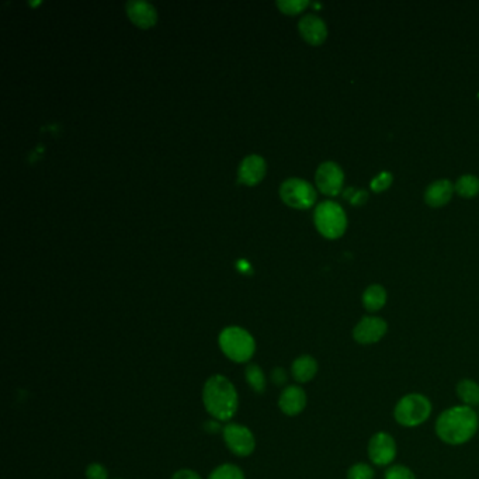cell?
<instances>
[{"label": "cell", "mask_w": 479, "mask_h": 479, "mask_svg": "<svg viewBox=\"0 0 479 479\" xmlns=\"http://www.w3.org/2000/svg\"><path fill=\"white\" fill-rule=\"evenodd\" d=\"M478 429V412L463 403L443 410L434 425L437 437L449 446L467 444L475 437Z\"/></svg>", "instance_id": "obj_1"}, {"label": "cell", "mask_w": 479, "mask_h": 479, "mask_svg": "<svg viewBox=\"0 0 479 479\" xmlns=\"http://www.w3.org/2000/svg\"><path fill=\"white\" fill-rule=\"evenodd\" d=\"M202 402L209 415L218 420H229L238 410V393L224 376H212L204 385Z\"/></svg>", "instance_id": "obj_2"}, {"label": "cell", "mask_w": 479, "mask_h": 479, "mask_svg": "<svg viewBox=\"0 0 479 479\" xmlns=\"http://www.w3.org/2000/svg\"><path fill=\"white\" fill-rule=\"evenodd\" d=\"M433 412L432 400L420 393V392H410L399 398L393 408V419L395 422L408 429H413L422 426L429 420Z\"/></svg>", "instance_id": "obj_3"}, {"label": "cell", "mask_w": 479, "mask_h": 479, "mask_svg": "<svg viewBox=\"0 0 479 479\" xmlns=\"http://www.w3.org/2000/svg\"><path fill=\"white\" fill-rule=\"evenodd\" d=\"M219 346L224 354L236 363H245L250 360L256 350L252 335L238 326H229L221 332Z\"/></svg>", "instance_id": "obj_4"}, {"label": "cell", "mask_w": 479, "mask_h": 479, "mask_svg": "<svg viewBox=\"0 0 479 479\" xmlns=\"http://www.w3.org/2000/svg\"><path fill=\"white\" fill-rule=\"evenodd\" d=\"M313 221L319 233L328 239L340 238L347 228L345 209L333 201H322L315 209Z\"/></svg>", "instance_id": "obj_5"}, {"label": "cell", "mask_w": 479, "mask_h": 479, "mask_svg": "<svg viewBox=\"0 0 479 479\" xmlns=\"http://www.w3.org/2000/svg\"><path fill=\"white\" fill-rule=\"evenodd\" d=\"M282 200L292 208L308 209L316 201V192L312 185L304 179L291 178L280 186Z\"/></svg>", "instance_id": "obj_6"}, {"label": "cell", "mask_w": 479, "mask_h": 479, "mask_svg": "<svg viewBox=\"0 0 479 479\" xmlns=\"http://www.w3.org/2000/svg\"><path fill=\"white\" fill-rule=\"evenodd\" d=\"M367 454L374 467H391L398 454V446L392 434L388 432H377L371 436Z\"/></svg>", "instance_id": "obj_7"}, {"label": "cell", "mask_w": 479, "mask_h": 479, "mask_svg": "<svg viewBox=\"0 0 479 479\" xmlns=\"http://www.w3.org/2000/svg\"><path fill=\"white\" fill-rule=\"evenodd\" d=\"M388 332V323L380 316H364L353 329V339L362 346L381 342Z\"/></svg>", "instance_id": "obj_8"}, {"label": "cell", "mask_w": 479, "mask_h": 479, "mask_svg": "<svg viewBox=\"0 0 479 479\" xmlns=\"http://www.w3.org/2000/svg\"><path fill=\"white\" fill-rule=\"evenodd\" d=\"M222 433H224V440L226 446L233 454L246 457L253 453L256 442H255L252 432L248 427L231 423L225 426Z\"/></svg>", "instance_id": "obj_9"}, {"label": "cell", "mask_w": 479, "mask_h": 479, "mask_svg": "<svg viewBox=\"0 0 479 479\" xmlns=\"http://www.w3.org/2000/svg\"><path fill=\"white\" fill-rule=\"evenodd\" d=\"M316 186L326 195H337L343 189L345 173L335 162H323L315 175Z\"/></svg>", "instance_id": "obj_10"}, {"label": "cell", "mask_w": 479, "mask_h": 479, "mask_svg": "<svg viewBox=\"0 0 479 479\" xmlns=\"http://www.w3.org/2000/svg\"><path fill=\"white\" fill-rule=\"evenodd\" d=\"M266 175V162L260 155H248L239 165L238 180L246 186H255Z\"/></svg>", "instance_id": "obj_11"}, {"label": "cell", "mask_w": 479, "mask_h": 479, "mask_svg": "<svg viewBox=\"0 0 479 479\" xmlns=\"http://www.w3.org/2000/svg\"><path fill=\"white\" fill-rule=\"evenodd\" d=\"M301 37L311 45H321L328 37L325 21L316 14H306L298 23Z\"/></svg>", "instance_id": "obj_12"}, {"label": "cell", "mask_w": 479, "mask_h": 479, "mask_svg": "<svg viewBox=\"0 0 479 479\" xmlns=\"http://www.w3.org/2000/svg\"><path fill=\"white\" fill-rule=\"evenodd\" d=\"M125 10L131 21L141 28H149L156 23V10L145 0H129L125 4Z\"/></svg>", "instance_id": "obj_13"}, {"label": "cell", "mask_w": 479, "mask_h": 479, "mask_svg": "<svg viewBox=\"0 0 479 479\" xmlns=\"http://www.w3.org/2000/svg\"><path fill=\"white\" fill-rule=\"evenodd\" d=\"M279 406L288 416L299 415L306 406V393L298 385H289L280 395Z\"/></svg>", "instance_id": "obj_14"}, {"label": "cell", "mask_w": 479, "mask_h": 479, "mask_svg": "<svg viewBox=\"0 0 479 479\" xmlns=\"http://www.w3.org/2000/svg\"><path fill=\"white\" fill-rule=\"evenodd\" d=\"M454 190H456V187L450 180H447V179L437 180L426 189L425 201H426L427 205L434 207V208L443 207L451 200Z\"/></svg>", "instance_id": "obj_15"}, {"label": "cell", "mask_w": 479, "mask_h": 479, "mask_svg": "<svg viewBox=\"0 0 479 479\" xmlns=\"http://www.w3.org/2000/svg\"><path fill=\"white\" fill-rule=\"evenodd\" d=\"M291 371L296 383H309L318 374V362L309 354H302L294 360Z\"/></svg>", "instance_id": "obj_16"}, {"label": "cell", "mask_w": 479, "mask_h": 479, "mask_svg": "<svg viewBox=\"0 0 479 479\" xmlns=\"http://www.w3.org/2000/svg\"><path fill=\"white\" fill-rule=\"evenodd\" d=\"M388 299V294L385 291V288L380 284H373L370 287L366 288L362 296V302L363 306L366 308V311L369 312H379L381 311Z\"/></svg>", "instance_id": "obj_17"}, {"label": "cell", "mask_w": 479, "mask_h": 479, "mask_svg": "<svg viewBox=\"0 0 479 479\" xmlns=\"http://www.w3.org/2000/svg\"><path fill=\"white\" fill-rule=\"evenodd\" d=\"M457 396L460 398L461 403L475 409L479 406V383L471 379L460 380L456 386Z\"/></svg>", "instance_id": "obj_18"}, {"label": "cell", "mask_w": 479, "mask_h": 479, "mask_svg": "<svg viewBox=\"0 0 479 479\" xmlns=\"http://www.w3.org/2000/svg\"><path fill=\"white\" fill-rule=\"evenodd\" d=\"M456 192L464 198H473L479 194V179L473 175L461 176L456 183Z\"/></svg>", "instance_id": "obj_19"}, {"label": "cell", "mask_w": 479, "mask_h": 479, "mask_svg": "<svg viewBox=\"0 0 479 479\" xmlns=\"http://www.w3.org/2000/svg\"><path fill=\"white\" fill-rule=\"evenodd\" d=\"M245 376H246V381L250 383V386L256 392H259V393L265 392V389H266V377H265V374H263V371H262V369L259 366L249 364L246 367V370H245Z\"/></svg>", "instance_id": "obj_20"}, {"label": "cell", "mask_w": 479, "mask_h": 479, "mask_svg": "<svg viewBox=\"0 0 479 479\" xmlns=\"http://www.w3.org/2000/svg\"><path fill=\"white\" fill-rule=\"evenodd\" d=\"M376 471L373 464L367 463H354L347 470V479H374Z\"/></svg>", "instance_id": "obj_21"}, {"label": "cell", "mask_w": 479, "mask_h": 479, "mask_svg": "<svg viewBox=\"0 0 479 479\" xmlns=\"http://www.w3.org/2000/svg\"><path fill=\"white\" fill-rule=\"evenodd\" d=\"M208 479H245V475L236 466L225 464L218 467Z\"/></svg>", "instance_id": "obj_22"}, {"label": "cell", "mask_w": 479, "mask_h": 479, "mask_svg": "<svg viewBox=\"0 0 479 479\" xmlns=\"http://www.w3.org/2000/svg\"><path fill=\"white\" fill-rule=\"evenodd\" d=\"M383 479H417L415 473L403 464H392L386 468Z\"/></svg>", "instance_id": "obj_23"}, {"label": "cell", "mask_w": 479, "mask_h": 479, "mask_svg": "<svg viewBox=\"0 0 479 479\" xmlns=\"http://www.w3.org/2000/svg\"><path fill=\"white\" fill-rule=\"evenodd\" d=\"M279 8L286 14H296L309 6L308 0H277Z\"/></svg>", "instance_id": "obj_24"}, {"label": "cell", "mask_w": 479, "mask_h": 479, "mask_svg": "<svg viewBox=\"0 0 479 479\" xmlns=\"http://www.w3.org/2000/svg\"><path fill=\"white\" fill-rule=\"evenodd\" d=\"M392 185V175L389 172H383L371 182V189L374 192H381L386 190Z\"/></svg>", "instance_id": "obj_25"}, {"label": "cell", "mask_w": 479, "mask_h": 479, "mask_svg": "<svg viewBox=\"0 0 479 479\" xmlns=\"http://www.w3.org/2000/svg\"><path fill=\"white\" fill-rule=\"evenodd\" d=\"M345 197L350 200L352 204L354 205H362L367 201L369 198V194L364 192V190H353V189H349L347 192H345Z\"/></svg>", "instance_id": "obj_26"}, {"label": "cell", "mask_w": 479, "mask_h": 479, "mask_svg": "<svg viewBox=\"0 0 479 479\" xmlns=\"http://www.w3.org/2000/svg\"><path fill=\"white\" fill-rule=\"evenodd\" d=\"M107 477H108L107 470L101 464H91L86 470L88 479H107Z\"/></svg>", "instance_id": "obj_27"}, {"label": "cell", "mask_w": 479, "mask_h": 479, "mask_svg": "<svg viewBox=\"0 0 479 479\" xmlns=\"http://www.w3.org/2000/svg\"><path fill=\"white\" fill-rule=\"evenodd\" d=\"M272 380H273V383H276V385H284L286 381H287V374H286V371L283 369L279 367V369H276L273 371Z\"/></svg>", "instance_id": "obj_28"}, {"label": "cell", "mask_w": 479, "mask_h": 479, "mask_svg": "<svg viewBox=\"0 0 479 479\" xmlns=\"http://www.w3.org/2000/svg\"><path fill=\"white\" fill-rule=\"evenodd\" d=\"M172 479H201L200 478V475L197 474V473H194V471H190V470H180V471H178L175 475H173V478Z\"/></svg>", "instance_id": "obj_29"}, {"label": "cell", "mask_w": 479, "mask_h": 479, "mask_svg": "<svg viewBox=\"0 0 479 479\" xmlns=\"http://www.w3.org/2000/svg\"><path fill=\"white\" fill-rule=\"evenodd\" d=\"M478 415H479V410H478Z\"/></svg>", "instance_id": "obj_30"}]
</instances>
